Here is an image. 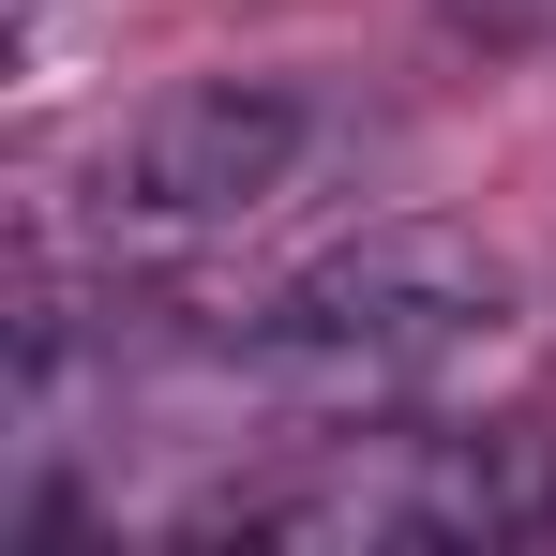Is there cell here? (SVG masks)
Instances as JSON below:
<instances>
[{
    "label": "cell",
    "instance_id": "1",
    "mask_svg": "<svg viewBox=\"0 0 556 556\" xmlns=\"http://www.w3.org/2000/svg\"><path fill=\"white\" fill-rule=\"evenodd\" d=\"M527 286L496 241L466 226H362L316 271H286L241 331V376L271 391L286 421H421L452 406L466 376L511 346Z\"/></svg>",
    "mask_w": 556,
    "mask_h": 556
},
{
    "label": "cell",
    "instance_id": "2",
    "mask_svg": "<svg viewBox=\"0 0 556 556\" xmlns=\"http://www.w3.org/2000/svg\"><path fill=\"white\" fill-rule=\"evenodd\" d=\"M301 166H316V105L286 91V76H181V91H151L136 121H105L91 226H136V241L256 226Z\"/></svg>",
    "mask_w": 556,
    "mask_h": 556
}]
</instances>
